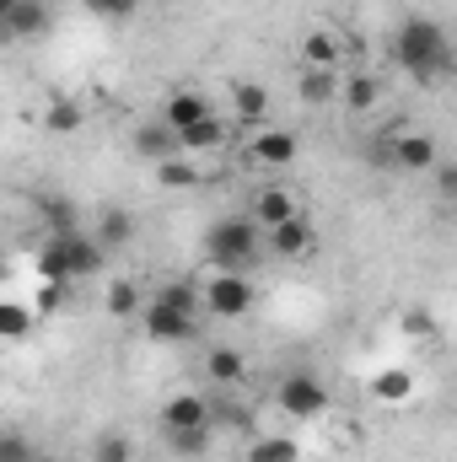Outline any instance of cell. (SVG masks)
Wrapping results in <instances>:
<instances>
[{"instance_id":"cell-1","label":"cell","mask_w":457,"mask_h":462,"mask_svg":"<svg viewBox=\"0 0 457 462\" xmlns=\"http://www.w3.org/2000/svg\"><path fill=\"white\" fill-rule=\"evenodd\" d=\"M387 54H393V65L404 70V76H415V81H447L457 70V49L452 38H447V27L436 22V16H404L398 22V32L387 38Z\"/></svg>"},{"instance_id":"cell-2","label":"cell","mask_w":457,"mask_h":462,"mask_svg":"<svg viewBox=\"0 0 457 462\" xmlns=\"http://www.w3.org/2000/svg\"><path fill=\"white\" fill-rule=\"evenodd\" d=\"M258 242H264V226L253 216H227L205 231V258L221 274H247L258 263Z\"/></svg>"},{"instance_id":"cell-3","label":"cell","mask_w":457,"mask_h":462,"mask_svg":"<svg viewBox=\"0 0 457 462\" xmlns=\"http://www.w3.org/2000/svg\"><path fill=\"white\" fill-rule=\"evenodd\" d=\"M275 403L285 420H318L329 409V387L312 376V371H291L280 387H275Z\"/></svg>"},{"instance_id":"cell-4","label":"cell","mask_w":457,"mask_h":462,"mask_svg":"<svg viewBox=\"0 0 457 462\" xmlns=\"http://www.w3.org/2000/svg\"><path fill=\"white\" fill-rule=\"evenodd\" d=\"M258 307V291H253V280L247 274H210V285H205V312L210 318H247Z\"/></svg>"},{"instance_id":"cell-5","label":"cell","mask_w":457,"mask_h":462,"mask_svg":"<svg viewBox=\"0 0 457 462\" xmlns=\"http://www.w3.org/2000/svg\"><path fill=\"white\" fill-rule=\"evenodd\" d=\"M140 328L156 339V345H189L194 334H200V312H183V307H173V301H151L145 312H140Z\"/></svg>"},{"instance_id":"cell-6","label":"cell","mask_w":457,"mask_h":462,"mask_svg":"<svg viewBox=\"0 0 457 462\" xmlns=\"http://www.w3.org/2000/svg\"><path fill=\"white\" fill-rule=\"evenodd\" d=\"M129 151L162 167V162H178V156H183V134H178L173 124H162V118H151V124H140V129L129 134Z\"/></svg>"},{"instance_id":"cell-7","label":"cell","mask_w":457,"mask_h":462,"mask_svg":"<svg viewBox=\"0 0 457 462\" xmlns=\"http://www.w3.org/2000/svg\"><path fill=\"white\" fill-rule=\"evenodd\" d=\"M393 167H404V172H436V167H442L436 134H420V129L393 134Z\"/></svg>"},{"instance_id":"cell-8","label":"cell","mask_w":457,"mask_h":462,"mask_svg":"<svg viewBox=\"0 0 457 462\" xmlns=\"http://www.w3.org/2000/svg\"><path fill=\"white\" fill-rule=\"evenodd\" d=\"M0 22L11 38H43L49 32V0H0Z\"/></svg>"},{"instance_id":"cell-9","label":"cell","mask_w":457,"mask_h":462,"mask_svg":"<svg viewBox=\"0 0 457 462\" xmlns=\"http://www.w3.org/2000/svg\"><path fill=\"white\" fill-rule=\"evenodd\" d=\"M210 398H200V393H178L173 403H162V430L173 436V430H205L210 425Z\"/></svg>"},{"instance_id":"cell-10","label":"cell","mask_w":457,"mask_h":462,"mask_svg":"<svg viewBox=\"0 0 457 462\" xmlns=\"http://www.w3.org/2000/svg\"><path fill=\"white\" fill-rule=\"evenodd\" d=\"M247 151H253L258 167H291V162L302 156V140H296L291 129H258Z\"/></svg>"},{"instance_id":"cell-11","label":"cell","mask_w":457,"mask_h":462,"mask_svg":"<svg viewBox=\"0 0 457 462\" xmlns=\"http://www.w3.org/2000/svg\"><path fill=\"white\" fill-rule=\"evenodd\" d=\"M216 114V108H210V97H205V92H173V97H167V103H162V124H173V129H178V134H183V129H194V124H200V118H210Z\"/></svg>"},{"instance_id":"cell-12","label":"cell","mask_w":457,"mask_h":462,"mask_svg":"<svg viewBox=\"0 0 457 462\" xmlns=\"http://www.w3.org/2000/svg\"><path fill=\"white\" fill-rule=\"evenodd\" d=\"M33 263H38V280H43V285H70V280H76V263H70V242H65V236H49Z\"/></svg>"},{"instance_id":"cell-13","label":"cell","mask_w":457,"mask_h":462,"mask_svg":"<svg viewBox=\"0 0 457 462\" xmlns=\"http://www.w3.org/2000/svg\"><path fill=\"white\" fill-rule=\"evenodd\" d=\"M302 210H296V199L285 194V189H258L253 194V221L264 231H275V226H285V221H296Z\"/></svg>"},{"instance_id":"cell-14","label":"cell","mask_w":457,"mask_h":462,"mask_svg":"<svg viewBox=\"0 0 457 462\" xmlns=\"http://www.w3.org/2000/svg\"><path fill=\"white\" fill-rule=\"evenodd\" d=\"M92 236H98V242H103L108 253H118V247H129V242H135V216H129L124 205H108V210L98 216Z\"/></svg>"},{"instance_id":"cell-15","label":"cell","mask_w":457,"mask_h":462,"mask_svg":"<svg viewBox=\"0 0 457 462\" xmlns=\"http://www.w3.org/2000/svg\"><path fill=\"white\" fill-rule=\"evenodd\" d=\"M296 97H302L307 108H329V103L340 97V81H334V70H312V65H307V70L296 76Z\"/></svg>"},{"instance_id":"cell-16","label":"cell","mask_w":457,"mask_h":462,"mask_svg":"<svg viewBox=\"0 0 457 462\" xmlns=\"http://www.w3.org/2000/svg\"><path fill=\"white\" fill-rule=\"evenodd\" d=\"M264 236H269V247H275L280 258H302V253L312 247V221H307V216H296V221H285V226L264 231Z\"/></svg>"},{"instance_id":"cell-17","label":"cell","mask_w":457,"mask_h":462,"mask_svg":"<svg viewBox=\"0 0 457 462\" xmlns=\"http://www.w3.org/2000/svg\"><path fill=\"white\" fill-rule=\"evenodd\" d=\"M205 376H210V382H221V387H237V382L247 376V360H242V349L216 345L210 355H205Z\"/></svg>"},{"instance_id":"cell-18","label":"cell","mask_w":457,"mask_h":462,"mask_svg":"<svg viewBox=\"0 0 457 462\" xmlns=\"http://www.w3.org/2000/svg\"><path fill=\"white\" fill-rule=\"evenodd\" d=\"M340 97H344L350 114H371V108L382 103V81H377V76H350L340 87Z\"/></svg>"},{"instance_id":"cell-19","label":"cell","mask_w":457,"mask_h":462,"mask_svg":"<svg viewBox=\"0 0 457 462\" xmlns=\"http://www.w3.org/2000/svg\"><path fill=\"white\" fill-rule=\"evenodd\" d=\"M231 108H237L242 124H258V118L269 114V92H264L258 81H237V87H231Z\"/></svg>"},{"instance_id":"cell-20","label":"cell","mask_w":457,"mask_h":462,"mask_svg":"<svg viewBox=\"0 0 457 462\" xmlns=\"http://www.w3.org/2000/svg\"><path fill=\"white\" fill-rule=\"evenodd\" d=\"M302 65L334 70V65H340V38H334V32H307V38H302Z\"/></svg>"},{"instance_id":"cell-21","label":"cell","mask_w":457,"mask_h":462,"mask_svg":"<svg viewBox=\"0 0 457 462\" xmlns=\"http://www.w3.org/2000/svg\"><path fill=\"white\" fill-rule=\"evenodd\" d=\"M371 393H377L382 403H409V398H415V376H409L404 365H393V371H377V376H371Z\"/></svg>"},{"instance_id":"cell-22","label":"cell","mask_w":457,"mask_h":462,"mask_svg":"<svg viewBox=\"0 0 457 462\" xmlns=\"http://www.w3.org/2000/svg\"><path fill=\"white\" fill-rule=\"evenodd\" d=\"M227 134H231V129L216 114L200 118L194 129H183V156H189V151H221V145H227Z\"/></svg>"},{"instance_id":"cell-23","label":"cell","mask_w":457,"mask_h":462,"mask_svg":"<svg viewBox=\"0 0 457 462\" xmlns=\"http://www.w3.org/2000/svg\"><path fill=\"white\" fill-rule=\"evenodd\" d=\"M81 124H87V108H81V103H70V97L49 103V114H43V129H49V134H76Z\"/></svg>"},{"instance_id":"cell-24","label":"cell","mask_w":457,"mask_h":462,"mask_svg":"<svg viewBox=\"0 0 457 462\" xmlns=\"http://www.w3.org/2000/svg\"><path fill=\"white\" fill-rule=\"evenodd\" d=\"M247 462H302V447L291 436H264L247 447Z\"/></svg>"},{"instance_id":"cell-25","label":"cell","mask_w":457,"mask_h":462,"mask_svg":"<svg viewBox=\"0 0 457 462\" xmlns=\"http://www.w3.org/2000/svg\"><path fill=\"white\" fill-rule=\"evenodd\" d=\"M38 210H43V231H49V236H76V210H70V205H65V199H54V194H43V205H38Z\"/></svg>"},{"instance_id":"cell-26","label":"cell","mask_w":457,"mask_h":462,"mask_svg":"<svg viewBox=\"0 0 457 462\" xmlns=\"http://www.w3.org/2000/svg\"><path fill=\"white\" fill-rule=\"evenodd\" d=\"M33 318H38V312H27L22 301H5V307H0V339H27Z\"/></svg>"},{"instance_id":"cell-27","label":"cell","mask_w":457,"mask_h":462,"mask_svg":"<svg viewBox=\"0 0 457 462\" xmlns=\"http://www.w3.org/2000/svg\"><path fill=\"white\" fill-rule=\"evenodd\" d=\"M108 312H114V318H140V312H145V307H140V291H135L129 280H114V285H108Z\"/></svg>"},{"instance_id":"cell-28","label":"cell","mask_w":457,"mask_h":462,"mask_svg":"<svg viewBox=\"0 0 457 462\" xmlns=\"http://www.w3.org/2000/svg\"><path fill=\"white\" fill-rule=\"evenodd\" d=\"M167 447H173L178 457H200V452L210 447V425H205V430H173V436H167Z\"/></svg>"},{"instance_id":"cell-29","label":"cell","mask_w":457,"mask_h":462,"mask_svg":"<svg viewBox=\"0 0 457 462\" xmlns=\"http://www.w3.org/2000/svg\"><path fill=\"white\" fill-rule=\"evenodd\" d=\"M0 462H38V452L27 447L22 430H5V436H0Z\"/></svg>"},{"instance_id":"cell-30","label":"cell","mask_w":457,"mask_h":462,"mask_svg":"<svg viewBox=\"0 0 457 462\" xmlns=\"http://www.w3.org/2000/svg\"><path fill=\"white\" fill-rule=\"evenodd\" d=\"M92 16H103V22H118V16H135L140 11V0H81Z\"/></svg>"},{"instance_id":"cell-31","label":"cell","mask_w":457,"mask_h":462,"mask_svg":"<svg viewBox=\"0 0 457 462\" xmlns=\"http://www.w3.org/2000/svg\"><path fill=\"white\" fill-rule=\"evenodd\" d=\"M129 457H135V452H129V441H124V436H114V430L92 447V462H129Z\"/></svg>"},{"instance_id":"cell-32","label":"cell","mask_w":457,"mask_h":462,"mask_svg":"<svg viewBox=\"0 0 457 462\" xmlns=\"http://www.w3.org/2000/svg\"><path fill=\"white\" fill-rule=\"evenodd\" d=\"M156 178H162L167 189H194V183H200V172H194V167H183V162H162V167H156Z\"/></svg>"},{"instance_id":"cell-33","label":"cell","mask_w":457,"mask_h":462,"mask_svg":"<svg viewBox=\"0 0 457 462\" xmlns=\"http://www.w3.org/2000/svg\"><path fill=\"white\" fill-rule=\"evenodd\" d=\"M162 301H173V307H183V312H200V296H194V285H189V280L162 285Z\"/></svg>"},{"instance_id":"cell-34","label":"cell","mask_w":457,"mask_h":462,"mask_svg":"<svg viewBox=\"0 0 457 462\" xmlns=\"http://www.w3.org/2000/svg\"><path fill=\"white\" fill-rule=\"evenodd\" d=\"M366 145H371V151H366L371 167H393V134H371Z\"/></svg>"},{"instance_id":"cell-35","label":"cell","mask_w":457,"mask_h":462,"mask_svg":"<svg viewBox=\"0 0 457 462\" xmlns=\"http://www.w3.org/2000/svg\"><path fill=\"white\" fill-rule=\"evenodd\" d=\"M431 183H436L442 199H457V162H442V167L431 172Z\"/></svg>"},{"instance_id":"cell-36","label":"cell","mask_w":457,"mask_h":462,"mask_svg":"<svg viewBox=\"0 0 457 462\" xmlns=\"http://www.w3.org/2000/svg\"><path fill=\"white\" fill-rule=\"evenodd\" d=\"M60 296H65V285H43V291H38V318H49V312L60 307Z\"/></svg>"},{"instance_id":"cell-37","label":"cell","mask_w":457,"mask_h":462,"mask_svg":"<svg viewBox=\"0 0 457 462\" xmlns=\"http://www.w3.org/2000/svg\"><path fill=\"white\" fill-rule=\"evenodd\" d=\"M404 334H415V339H420V334H431V318H425L420 307H415V312H404Z\"/></svg>"},{"instance_id":"cell-38","label":"cell","mask_w":457,"mask_h":462,"mask_svg":"<svg viewBox=\"0 0 457 462\" xmlns=\"http://www.w3.org/2000/svg\"><path fill=\"white\" fill-rule=\"evenodd\" d=\"M38 462H60V457H43V452H38Z\"/></svg>"}]
</instances>
